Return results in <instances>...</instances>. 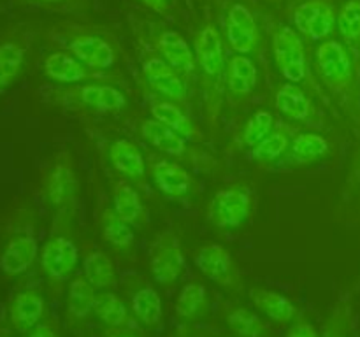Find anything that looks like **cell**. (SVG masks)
I'll list each match as a JSON object with an SVG mask.
<instances>
[{
    "instance_id": "2e32d148",
    "label": "cell",
    "mask_w": 360,
    "mask_h": 337,
    "mask_svg": "<svg viewBox=\"0 0 360 337\" xmlns=\"http://www.w3.org/2000/svg\"><path fill=\"white\" fill-rule=\"evenodd\" d=\"M44 298L34 290L20 291L11 304V322L21 333L34 330L44 315Z\"/></svg>"
},
{
    "instance_id": "7a4b0ae2",
    "label": "cell",
    "mask_w": 360,
    "mask_h": 337,
    "mask_svg": "<svg viewBox=\"0 0 360 337\" xmlns=\"http://www.w3.org/2000/svg\"><path fill=\"white\" fill-rule=\"evenodd\" d=\"M273 53L278 69L290 83H301L306 77L304 44L297 32L290 27H280L273 35Z\"/></svg>"
},
{
    "instance_id": "30bf717a",
    "label": "cell",
    "mask_w": 360,
    "mask_h": 337,
    "mask_svg": "<svg viewBox=\"0 0 360 337\" xmlns=\"http://www.w3.org/2000/svg\"><path fill=\"white\" fill-rule=\"evenodd\" d=\"M70 55L76 56L88 69H111L116 63V53L108 41L98 35L81 34L74 35L67 44Z\"/></svg>"
},
{
    "instance_id": "277c9868",
    "label": "cell",
    "mask_w": 360,
    "mask_h": 337,
    "mask_svg": "<svg viewBox=\"0 0 360 337\" xmlns=\"http://www.w3.org/2000/svg\"><path fill=\"white\" fill-rule=\"evenodd\" d=\"M316 67L322 79L334 91H343L352 86L354 70L352 60L341 42L327 41L316 49Z\"/></svg>"
},
{
    "instance_id": "ab89813d",
    "label": "cell",
    "mask_w": 360,
    "mask_h": 337,
    "mask_svg": "<svg viewBox=\"0 0 360 337\" xmlns=\"http://www.w3.org/2000/svg\"><path fill=\"white\" fill-rule=\"evenodd\" d=\"M150 9L157 11L158 14H165L171 9V0H143Z\"/></svg>"
},
{
    "instance_id": "7bdbcfd3",
    "label": "cell",
    "mask_w": 360,
    "mask_h": 337,
    "mask_svg": "<svg viewBox=\"0 0 360 337\" xmlns=\"http://www.w3.org/2000/svg\"><path fill=\"white\" fill-rule=\"evenodd\" d=\"M115 337H134V336H127V333H120V336H115Z\"/></svg>"
},
{
    "instance_id": "ba28073f",
    "label": "cell",
    "mask_w": 360,
    "mask_h": 337,
    "mask_svg": "<svg viewBox=\"0 0 360 337\" xmlns=\"http://www.w3.org/2000/svg\"><path fill=\"white\" fill-rule=\"evenodd\" d=\"M295 28L311 41H322L333 32L336 23L334 7L326 0H308L294 11Z\"/></svg>"
},
{
    "instance_id": "7c38bea8",
    "label": "cell",
    "mask_w": 360,
    "mask_h": 337,
    "mask_svg": "<svg viewBox=\"0 0 360 337\" xmlns=\"http://www.w3.org/2000/svg\"><path fill=\"white\" fill-rule=\"evenodd\" d=\"M195 62L202 69L204 76L214 77L224 72L225 56L224 42L213 25H206L195 37Z\"/></svg>"
},
{
    "instance_id": "5bb4252c",
    "label": "cell",
    "mask_w": 360,
    "mask_h": 337,
    "mask_svg": "<svg viewBox=\"0 0 360 337\" xmlns=\"http://www.w3.org/2000/svg\"><path fill=\"white\" fill-rule=\"evenodd\" d=\"M157 48L162 58L183 77H188L195 70V55L190 49L188 42L178 32L167 30L158 37Z\"/></svg>"
},
{
    "instance_id": "74e56055",
    "label": "cell",
    "mask_w": 360,
    "mask_h": 337,
    "mask_svg": "<svg viewBox=\"0 0 360 337\" xmlns=\"http://www.w3.org/2000/svg\"><path fill=\"white\" fill-rule=\"evenodd\" d=\"M285 337H320V336L311 323L299 322V323H294V325L288 329L287 336Z\"/></svg>"
},
{
    "instance_id": "836d02e7",
    "label": "cell",
    "mask_w": 360,
    "mask_h": 337,
    "mask_svg": "<svg viewBox=\"0 0 360 337\" xmlns=\"http://www.w3.org/2000/svg\"><path fill=\"white\" fill-rule=\"evenodd\" d=\"M25 60V49L16 42L0 44V88L9 86L20 74Z\"/></svg>"
},
{
    "instance_id": "9a60e30c",
    "label": "cell",
    "mask_w": 360,
    "mask_h": 337,
    "mask_svg": "<svg viewBox=\"0 0 360 337\" xmlns=\"http://www.w3.org/2000/svg\"><path fill=\"white\" fill-rule=\"evenodd\" d=\"M109 160L112 167L136 183H143L146 176V165H144L143 153L139 147L129 139H116L109 147Z\"/></svg>"
},
{
    "instance_id": "4dcf8cb0",
    "label": "cell",
    "mask_w": 360,
    "mask_h": 337,
    "mask_svg": "<svg viewBox=\"0 0 360 337\" xmlns=\"http://www.w3.org/2000/svg\"><path fill=\"white\" fill-rule=\"evenodd\" d=\"M294 158L299 161H315L329 153V143L319 133H299L294 137L290 147Z\"/></svg>"
},
{
    "instance_id": "60d3db41",
    "label": "cell",
    "mask_w": 360,
    "mask_h": 337,
    "mask_svg": "<svg viewBox=\"0 0 360 337\" xmlns=\"http://www.w3.org/2000/svg\"><path fill=\"white\" fill-rule=\"evenodd\" d=\"M35 2H41V4H60V2H65V0H35Z\"/></svg>"
},
{
    "instance_id": "52a82bcc",
    "label": "cell",
    "mask_w": 360,
    "mask_h": 337,
    "mask_svg": "<svg viewBox=\"0 0 360 337\" xmlns=\"http://www.w3.org/2000/svg\"><path fill=\"white\" fill-rule=\"evenodd\" d=\"M79 251L65 235L51 237L41 249V267L48 277L56 283L69 281L77 265Z\"/></svg>"
},
{
    "instance_id": "7402d4cb",
    "label": "cell",
    "mask_w": 360,
    "mask_h": 337,
    "mask_svg": "<svg viewBox=\"0 0 360 337\" xmlns=\"http://www.w3.org/2000/svg\"><path fill=\"white\" fill-rule=\"evenodd\" d=\"M44 72L58 83H79L94 77V74L88 72V67L83 65L76 56L63 51L51 53L44 60Z\"/></svg>"
},
{
    "instance_id": "6da1fadb",
    "label": "cell",
    "mask_w": 360,
    "mask_h": 337,
    "mask_svg": "<svg viewBox=\"0 0 360 337\" xmlns=\"http://www.w3.org/2000/svg\"><path fill=\"white\" fill-rule=\"evenodd\" d=\"M186 262L181 244L172 232H162L150 249V270L158 284L176 283L185 270Z\"/></svg>"
},
{
    "instance_id": "cb8c5ba5",
    "label": "cell",
    "mask_w": 360,
    "mask_h": 337,
    "mask_svg": "<svg viewBox=\"0 0 360 337\" xmlns=\"http://www.w3.org/2000/svg\"><path fill=\"white\" fill-rule=\"evenodd\" d=\"M253 304L259 311H262L267 318L278 323L292 322L295 316V305L288 300L280 291L266 290V288H253L250 291Z\"/></svg>"
},
{
    "instance_id": "e0dca14e",
    "label": "cell",
    "mask_w": 360,
    "mask_h": 337,
    "mask_svg": "<svg viewBox=\"0 0 360 337\" xmlns=\"http://www.w3.org/2000/svg\"><path fill=\"white\" fill-rule=\"evenodd\" d=\"M151 114L155 119L167 125L169 128L174 130L176 133L183 137L185 140H195L200 143L204 139L202 132L199 126L183 112L181 107L174 104L172 100H155L151 104Z\"/></svg>"
},
{
    "instance_id": "f546056e",
    "label": "cell",
    "mask_w": 360,
    "mask_h": 337,
    "mask_svg": "<svg viewBox=\"0 0 360 337\" xmlns=\"http://www.w3.org/2000/svg\"><path fill=\"white\" fill-rule=\"evenodd\" d=\"M94 312L104 325L111 326V329L123 325V322L127 319L125 302L115 291H102V293H98L97 300H95Z\"/></svg>"
},
{
    "instance_id": "9c48e42d",
    "label": "cell",
    "mask_w": 360,
    "mask_h": 337,
    "mask_svg": "<svg viewBox=\"0 0 360 337\" xmlns=\"http://www.w3.org/2000/svg\"><path fill=\"white\" fill-rule=\"evenodd\" d=\"M227 41L238 55H250L259 44V28L252 11L234 4L227 14Z\"/></svg>"
},
{
    "instance_id": "4fadbf2b",
    "label": "cell",
    "mask_w": 360,
    "mask_h": 337,
    "mask_svg": "<svg viewBox=\"0 0 360 337\" xmlns=\"http://www.w3.org/2000/svg\"><path fill=\"white\" fill-rule=\"evenodd\" d=\"M37 255L39 242L35 235H18V237L11 239L9 244L4 249L2 256H0V269L6 274H9V276H16V274H21L27 269H30Z\"/></svg>"
},
{
    "instance_id": "44dd1931",
    "label": "cell",
    "mask_w": 360,
    "mask_h": 337,
    "mask_svg": "<svg viewBox=\"0 0 360 337\" xmlns=\"http://www.w3.org/2000/svg\"><path fill=\"white\" fill-rule=\"evenodd\" d=\"M83 274L97 290H108L116 286V269L111 256L105 255L102 249L90 246L84 249Z\"/></svg>"
},
{
    "instance_id": "d590c367",
    "label": "cell",
    "mask_w": 360,
    "mask_h": 337,
    "mask_svg": "<svg viewBox=\"0 0 360 337\" xmlns=\"http://www.w3.org/2000/svg\"><path fill=\"white\" fill-rule=\"evenodd\" d=\"M274 118L269 111H257L243 130V140L248 147H255L273 132Z\"/></svg>"
},
{
    "instance_id": "484cf974",
    "label": "cell",
    "mask_w": 360,
    "mask_h": 337,
    "mask_svg": "<svg viewBox=\"0 0 360 337\" xmlns=\"http://www.w3.org/2000/svg\"><path fill=\"white\" fill-rule=\"evenodd\" d=\"M227 86L238 97H246L257 86V67L245 55L232 56L227 65Z\"/></svg>"
},
{
    "instance_id": "ffe728a7",
    "label": "cell",
    "mask_w": 360,
    "mask_h": 337,
    "mask_svg": "<svg viewBox=\"0 0 360 337\" xmlns=\"http://www.w3.org/2000/svg\"><path fill=\"white\" fill-rule=\"evenodd\" d=\"M153 179L162 193L172 197V199H181L192 188V176L181 167L169 160H158L153 165Z\"/></svg>"
},
{
    "instance_id": "b9f144b4",
    "label": "cell",
    "mask_w": 360,
    "mask_h": 337,
    "mask_svg": "<svg viewBox=\"0 0 360 337\" xmlns=\"http://www.w3.org/2000/svg\"><path fill=\"white\" fill-rule=\"evenodd\" d=\"M322 337H338V336H336V333H329V332H326V333H323Z\"/></svg>"
},
{
    "instance_id": "1f68e13d",
    "label": "cell",
    "mask_w": 360,
    "mask_h": 337,
    "mask_svg": "<svg viewBox=\"0 0 360 337\" xmlns=\"http://www.w3.org/2000/svg\"><path fill=\"white\" fill-rule=\"evenodd\" d=\"M206 286L200 283H186L176 298V312L181 318H195L206 308Z\"/></svg>"
},
{
    "instance_id": "603a6c76",
    "label": "cell",
    "mask_w": 360,
    "mask_h": 337,
    "mask_svg": "<svg viewBox=\"0 0 360 337\" xmlns=\"http://www.w3.org/2000/svg\"><path fill=\"white\" fill-rule=\"evenodd\" d=\"M77 98L101 112H118L127 105L125 95L111 84H86L77 88Z\"/></svg>"
},
{
    "instance_id": "d4e9b609",
    "label": "cell",
    "mask_w": 360,
    "mask_h": 337,
    "mask_svg": "<svg viewBox=\"0 0 360 337\" xmlns=\"http://www.w3.org/2000/svg\"><path fill=\"white\" fill-rule=\"evenodd\" d=\"M274 107L287 118L301 121L311 116L313 105L308 95L294 83H287L276 91L274 97Z\"/></svg>"
},
{
    "instance_id": "d6986e66",
    "label": "cell",
    "mask_w": 360,
    "mask_h": 337,
    "mask_svg": "<svg viewBox=\"0 0 360 337\" xmlns=\"http://www.w3.org/2000/svg\"><path fill=\"white\" fill-rule=\"evenodd\" d=\"M141 136L160 153L167 157H183L186 153V140L158 119H144L141 123Z\"/></svg>"
},
{
    "instance_id": "ac0fdd59",
    "label": "cell",
    "mask_w": 360,
    "mask_h": 337,
    "mask_svg": "<svg viewBox=\"0 0 360 337\" xmlns=\"http://www.w3.org/2000/svg\"><path fill=\"white\" fill-rule=\"evenodd\" d=\"M112 204L120 218L136 227H144L146 223V209L143 206L137 190L125 179H118L112 186Z\"/></svg>"
},
{
    "instance_id": "3957f363",
    "label": "cell",
    "mask_w": 360,
    "mask_h": 337,
    "mask_svg": "<svg viewBox=\"0 0 360 337\" xmlns=\"http://www.w3.org/2000/svg\"><path fill=\"white\" fill-rule=\"evenodd\" d=\"M252 209V197L246 190L232 186L214 193L210 204L207 218L218 228L241 227L250 216Z\"/></svg>"
},
{
    "instance_id": "f1b7e54d",
    "label": "cell",
    "mask_w": 360,
    "mask_h": 337,
    "mask_svg": "<svg viewBox=\"0 0 360 337\" xmlns=\"http://www.w3.org/2000/svg\"><path fill=\"white\" fill-rule=\"evenodd\" d=\"M132 309L137 318L148 326H153L162 318V300L153 286L144 284L132 293Z\"/></svg>"
},
{
    "instance_id": "4316f807",
    "label": "cell",
    "mask_w": 360,
    "mask_h": 337,
    "mask_svg": "<svg viewBox=\"0 0 360 337\" xmlns=\"http://www.w3.org/2000/svg\"><path fill=\"white\" fill-rule=\"evenodd\" d=\"M97 300V288L84 277V274H77L70 279L69 295H67V309L69 315L77 319H83L94 311Z\"/></svg>"
},
{
    "instance_id": "5b68a950",
    "label": "cell",
    "mask_w": 360,
    "mask_h": 337,
    "mask_svg": "<svg viewBox=\"0 0 360 337\" xmlns=\"http://www.w3.org/2000/svg\"><path fill=\"white\" fill-rule=\"evenodd\" d=\"M195 267L214 283L225 288L241 286V276L227 248L220 244H206L197 251Z\"/></svg>"
},
{
    "instance_id": "83f0119b",
    "label": "cell",
    "mask_w": 360,
    "mask_h": 337,
    "mask_svg": "<svg viewBox=\"0 0 360 337\" xmlns=\"http://www.w3.org/2000/svg\"><path fill=\"white\" fill-rule=\"evenodd\" d=\"M98 223H101L104 241L115 246L116 249H130L136 242L132 225L120 218L115 209L102 211L101 216H98Z\"/></svg>"
},
{
    "instance_id": "8992f818",
    "label": "cell",
    "mask_w": 360,
    "mask_h": 337,
    "mask_svg": "<svg viewBox=\"0 0 360 337\" xmlns=\"http://www.w3.org/2000/svg\"><path fill=\"white\" fill-rule=\"evenodd\" d=\"M77 178L72 158L69 153H60L53 158L44 174V193L53 207H65L76 195Z\"/></svg>"
},
{
    "instance_id": "d6a6232c",
    "label": "cell",
    "mask_w": 360,
    "mask_h": 337,
    "mask_svg": "<svg viewBox=\"0 0 360 337\" xmlns=\"http://www.w3.org/2000/svg\"><path fill=\"white\" fill-rule=\"evenodd\" d=\"M288 144H290V136H288L287 128H276L252 150L253 160L260 161V164H269V161L278 160L281 154L287 151Z\"/></svg>"
},
{
    "instance_id": "8fae6325",
    "label": "cell",
    "mask_w": 360,
    "mask_h": 337,
    "mask_svg": "<svg viewBox=\"0 0 360 337\" xmlns=\"http://www.w3.org/2000/svg\"><path fill=\"white\" fill-rule=\"evenodd\" d=\"M143 74L148 84L164 95L167 100L183 102L186 98V84L183 76H179L164 58L151 56L143 63Z\"/></svg>"
},
{
    "instance_id": "e575fe53",
    "label": "cell",
    "mask_w": 360,
    "mask_h": 337,
    "mask_svg": "<svg viewBox=\"0 0 360 337\" xmlns=\"http://www.w3.org/2000/svg\"><path fill=\"white\" fill-rule=\"evenodd\" d=\"M227 323L241 337H262V333L266 332L262 319L246 308H238L229 312Z\"/></svg>"
},
{
    "instance_id": "f35d334b",
    "label": "cell",
    "mask_w": 360,
    "mask_h": 337,
    "mask_svg": "<svg viewBox=\"0 0 360 337\" xmlns=\"http://www.w3.org/2000/svg\"><path fill=\"white\" fill-rule=\"evenodd\" d=\"M28 337H58V330L53 323H39Z\"/></svg>"
},
{
    "instance_id": "8d00e7d4",
    "label": "cell",
    "mask_w": 360,
    "mask_h": 337,
    "mask_svg": "<svg viewBox=\"0 0 360 337\" xmlns=\"http://www.w3.org/2000/svg\"><path fill=\"white\" fill-rule=\"evenodd\" d=\"M338 30L347 42L360 39V0H348L338 14Z\"/></svg>"
}]
</instances>
